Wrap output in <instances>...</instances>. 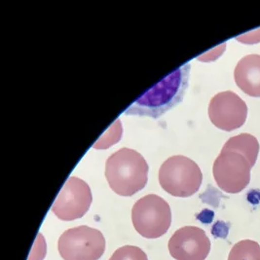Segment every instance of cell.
<instances>
[{
	"label": "cell",
	"instance_id": "obj_3",
	"mask_svg": "<svg viewBox=\"0 0 260 260\" xmlns=\"http://www.w3.org/2000/svg\"><path fill=\"white\" fill-rule=\"evenodd\" d=\"M201 169L189 158L176 155L160 167L159 182L166 192L175 197H189L201 186Z\"/></svg>",
	"mask_w": 260,
	"mask_h": 260
},
{
	"label": "cell",
	"instance_id": "obj_1",
	"mask_svg": "<svg viewBox=\"0 0 260 260\" xmlns=\"http://www.w3.org/2000/svg\"><path fill=\"white\" fill-rule=\"evenodd\" d=\"M189 73V63L182 66L139 98L124 111V114L160 117L182 101L188 87Z\"/></svg>",
	"mask_w": 260,
	"mask_h": 260
},
{
	"label": "cell",
	"instance_id": "obj_8",
	"mask_svg": "<svg viewBox=\"0 0 260 260\" xmlns=\"http://www.w3.org/2000/svg\"><path fill=\"white\" fill-rule=\"evenodd\" d=\"M209 117L220 130L231 132L241 128L248 117L246 103L232 91H225L213 96L209 105Z\"/></svg>",
	"mask_w": 260,
	"mask_h": 260
},
{
	"label": "cell",
	"instance_id": "obj_5",
	"mask_svg": "<svg viewBox=\"0 0 260 260\" xmlns=\"http://www.w3.org/2000/svg\"><path fill=\"white\" fill-rule=\"evenodd\" d=\"M58 248L63 260H99L106 251V239L98 229L82 225L64 231Z\"/></svg>",
	"mask_w": 260,
	"mask_h": 260
},
{
	"label": "cell",
	"instance_id": "obj_11",
	"mask_svg": "<svg viewBox=\"0 0 260 260\" xmlns=\"http://www.w3.org/2000/svg\"><path fill=\"white\" fill-rule=\"evenodd\" d=\"M222 150L235 151L242 154L248 159L250 165L253 167L256 163L259 152V143L255 137L249 134H241L236 137L230 138L225 142Z\"/></svg>",
	"mask_w": 260,
	"mask_h": 260
},
{
	"label": "cell",
	"instance_id": "obj_10",
	"mask_svg": "<svg viewBox=\"0 0 260 260\" xmlns=\"http://www.w3.org/2000/svg\"><path fill=\"white\" fill-rule=\"evenodd\" d=\"M237 86L248 95L260 98V55L251 54L240 59L234 71Z\"/></svg>",
	"mask_w": 260,
	"mask_h": 260
},
{
	"label": "cell",
	"instance_id": "obj_2",
	"mask_svg": "<svg viewBox=\"0 0 260 260\" xmlns=\"http://www.w3.org/2000/svg\"><path fill=\"white\" fill-rule=\"evenodd\" d=\"M148 170L142 154L125 147L107 158L106 178L116 194L130 197L146 185Z\"/></svg>",
	"mask_w": 260,
	"mask_h": 260
},
{
	"label": "cell",
	"instance_id": "obj_7",
	"mask_svg": "<svg viewBox=\"0 0 260 260\" xmlns=\"http://www.w3.org/2000/svg\"><path fill=\"white\" fill-rule=\"evenodd\" d=\"M251 168L248 159L242 154L221 150L213 163V178L221 189L236 193L248 185Z\"/></svg>",
	"mask_w": 260,
	"mask_h": 260
},
{
	"label": "cell",
	"instance_id": "obj_4",
	"mask_svg": "<svg viewBox=\"0 0 260 260\" xmlns=\"http://www.w3.org/2000/svg\"><path fill=\"white\" fill-rule=\"evenodd\" d=\"M132 221L136 231L143 238H160L167 233L172 223L171 208L160 196L146 195L134 205Z\"/></svg>",
	"mask_w": 260,
	"mask_h": 260
},
{
	"label": "cell",
	"instance_id": "obj_9",
	"mask_svg": "<svg viewBox=\"0 0 260 260\" xmlns=\"http://www.w3.org/2000/svg\"><path fill=\"white\" fill-rule=\"evenodd\" d=\"M205 242L208 239L204 232L196 227H183L178 229L169 240L170 254L177 260H202L205 257Z\"/></svg>",
	"mask_w": 260,
	"mask_h": 260
},
{
	"label": "cell",
	"instance_id": "obj_12",
	"mask_svg": "<svg viewBox=\"0 0 260 260\" xmlns=\"http://www.w3.org/2000/svg\"><path fill=\"white\" fill-rule=\"evenodd\" d=\"M109 260H148L142 248L135 246H124L117 248Z\"/></svg>",
	"mask_w": 260,
	"mask_h": 260
},
{
	"label": "cell",
	"instance_id": "obj_6",
	"mask_svg": "<svg viewBox=\"0 0 260 260\" xmlns=\"http://www.w3.org/2000/svg\"><path fill=\"white\" fill-rule=\"evenodd\" d=\"M93 201L92 191L81 178L71 177L52 206V212L63 221H71L83 217L89 211Z\"/></svg>",
	"mask_w": 260,
	"mask_h": 260
}]
</instances>
